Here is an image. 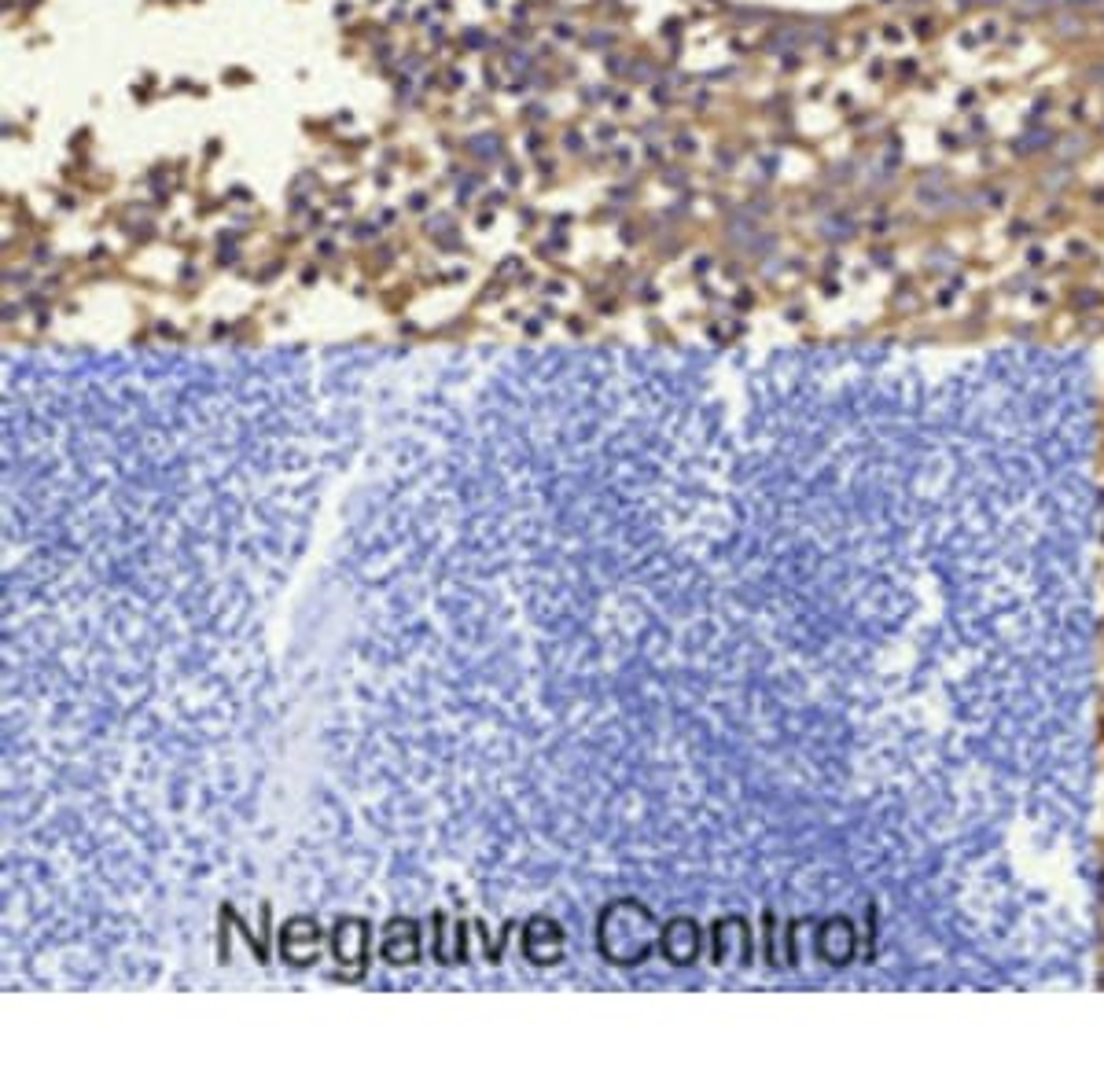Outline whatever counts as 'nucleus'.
<instances>
[{
    "label": "nucleus",
    "mask_w": 1104,
    "mask_h": 1092,
    "mask_svg": "<svg viewBox=\"0 0 1104 1092\" xmlns=\"http://www.w3.org/2000/svg\"><path fill=\"white\" fill-rule=\"evenodd\" d=\"M659 934L663 931L656 927V916L634 898L604 905V912L596 916V946L619 967H637L640 960H648Z\"/></svg>",
    "instance_id": "f257e3e1"
},
{
    "label": "nucleus",
    "mask_w": 1104,
    "mask_h": 1092,
    "mask_svg": "<svg viewBox=\"0 0 1104 1092\" xmlns=\"http://www.w3.org/2000/svg\"><path fill=\"white\" fill-rule=\"evenodd\" d=\"M563 942H567V938H563L560 923L549 916L530 919L527 927H523V952L530 956V964H538V967L560 964L563 952H567Z\"/></svg>",
    "instance_id": "f03ea898"
},
{
    "label": "nucleus",
    "mask_w": 1104,
    "mask_h": 1092,
    "mask_svg": "<svg viewBox=\"0 0 1104 1092\" xmlns=\"http://www.w3.org/2000/svg\"><path fill=\"white\" fill-rule=\"evenodd\" d=\"M332 952L343 971H365L368 964V923L357 916H343L336 923V934H332Z\"/></svg>",
    "instance_id": "7ed1b4c3"
},
{
    "label": "nucleus",
    "mask_w": 1104,
    "mask_h": 1092,
    "mask_svg": "<svg viewBox=\"0 0 1104 1092\" xmlns=\"http://www.w3.org/2000/svg\"><path fill=\"white\" fill-rule=\"evenodd\" d=\"M280 956L288 960L291 967H309L320 956V931L317 919L309 916H295L284 923L280 931Z\"/></svg>",
    "instance_id": "20e7f679"
},
{
    "label": "nucleus",
    "mask_w": 1104,
    "mask_h": 1092,
    "mask_svg": "<svg viewBox=\"0 0 1104 1092\" xmlns=\"http://www.w3.org/2000/svg\"><path fill=\"white\" fill-rule=\"evenodd\" d=\"M384 960L394 967H409L420 960V923L409 916H394L384 931Z\"/></svg>",
    "instance_id": "39448f33"
},
{
    "label": "nucleus",
    "mask_w": 1104,
    "mask_h": 1092,
    "mask_svg": "<svg viewBox=\"0 0 1104 1092\" xmlns=\"http://www.w3.org/2000/svg\"><path fill=\"white\" fill-rule=\"evenodd\" d=\"M659 950L667 952V960H671V964H677V967L692 964V960H696V952H700V927L685 916L671 919V923L663 927V934H659Z\"/></svg>",
    "instance_id": "423d86ee"
},
{
    "label": "nucleus",
    "mask_w": 1104,
    "mask_h": 1092,
    "mask_svg": "<svg viewBox=\"0 0 1104 1092\" xmlns=\"http://www.w3.org/2000/svg\"><path fill=\"white\" fill-rule=\"evenodd\" d=\"M817 950H821L825 960H833V964H847L850 956H854V927H850L847 919H829V923L821 927V934H817Z\"/></svg>",
    "instance_id": "0eeeda50"
}]
</instances>
